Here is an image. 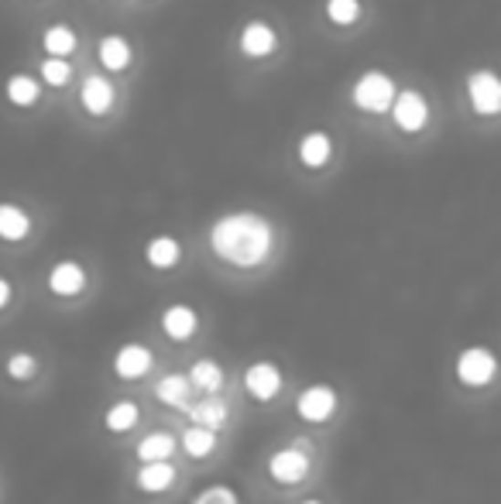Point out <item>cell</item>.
<instances>
[{"mask_svg":"<svg viewBox=\"0 0 501 504\" xmlns=\"http://www.w3.org/2000/svg\"><path fill=\"white\" fill-rule=\"evenodd\" d=\"M210 244L230 265L255 268L272 251V226L258 213H230V216H220L214 224Z\"/></svg>","mask_w":501,"mask_h":504,"instance_id":"6da1fadb","label":"cell"},{"mask_svg":"<svg viewBox=\"0 0 501 504\" xmlns=\"http://www.w3.org/2000/svg\"><path fill=\"white\" fill-rule=\"evenodd\" d=\"M399 93L395 79L381 69H368L358 76V83L350 86V103L358 107L360 113H388L391 100Z\"/></svg>","mask_w":501,"mask_h":504,"instance_id":"7a4b0ae2","label":"cell"},{"mask_svg":"<svg viewBox=\"0 0 501 504\" xmlns=\"http://www.w3.org/2000/svg\"><path fill=\"white\" fill-rule=\"evenodd\" d=\"M388 110H391V121H395L402 134H419L423 127L430 124V103H426V97L419 89H399Z\"/></svg>","mask_w":501,"mask_h":504,"instance_id":"3957f363","label":"cell"},{"mask_svg":"<svg viewBox=\"0 0 501 504\" xmlns=\"http://www.w3.org/2000/svg\"><path fill=\"white\" fill-rule=\"evenodd\" d=\"M467 97L481 117H495L501 110V79L491 69H477L467 76Z\"/></svg>","mask_w":501,"mask_h":504,"instance_id":"277c9868","label":"cell"},{"mask_svg":"<svg viewBox=\"0 0 501 504\" xmlns=\"http://www.w3.org/2000/svg\"><path fill=\"white\" fill-rule=\"evenodd\" d=\"M495 371H498V364H495V353H487L485 347H471V351L460 353L457 374H460L464 384L481 388V384H487V381L495 378Z\"/></svg>","mask_w":501,"mask_h":504,"instance_id":"5b68a950","label":"cell"},{"mask_svg":"<svg viewBox=\"0 0 501 504\" xmlns=\"http://www.w3.org/2000/svg\"><path fill=\"white\" fill-rule=\"evenodd\" d=\"M237 48H241V56H247V58H265L278 48V35H275V28L268 21H247L241 28Z\"/></svg>","mask_w":501,"mask_h":504,"instance_id":"8992f818","label":"cell"},{"mask_svg":"<svg viewBox=\"0 0 501 504\" xmlns=\"http://www.w3.org/2000/svg\"><path fill=\"white\" fill-rule=\"evenodd\" d=\"M114 83L107 79V76H87L83 79V89H79V103H83V110L89 117H103V113H110L114 107Z\"/></svg>","mask_w":501,"mask_h":504,"instance_id":"52a82bcc","label":"cell"},{"mask_svg":"<svg viewBox=\"0 0 501 504\" xmlns=\"http://www.w3.org/2000/svg\"><path fill=\"white\" fill-rule=\"evenodd\" d=\"M296 408H299V415L306 422H327L333 415V408H337V394L327 384H313V388H306L299 394Z\"/></svg>","mask_w":501,"mask_h":504,"instance_id":"ba28073f","label":"cell"},{"mask_svg":"<svg viewBox=\"0 0 501 504\" xmlns=\"http://www.w3.org/2000/svg\"><path fill=\"white\" fill-rule=\"evenodd\" d=\"M268 470H272V477L278 484H299L302 477L309 474V457L302 449H282V453L272 457Z\"/></svg>","mask_w":501,"mask_h":504,"instance_id":"9c48e42d","label":"cell"},{"mask_svg":"<svg viewBox=\"0 0 501 504\" xmlns=\"http://www.w3.org/2000/svg\"><path fill=\"white\" fill-rule=\"evenodd\" d=\"M97 58L107 72H124L134 58V48L124 35H103L100 45H97Z\"/></svg>","mask_w":501,"mask_h":504,"instance_id":"30bf717a","label":"cell"},{"mask_svg":"<svg viewBox=\"0 0 501 504\" xmlns=\"http://www.w3.org/2000/svg\"><path fill=\"white\" fill-rule=\"evenodd\" d=\"M296 154H299V162L306 168H323L333 158V141H329L327 131H306L299 138Z\"/></svg>","mask_w":501,"mask_h":504,"instance_id":"8fae6325","label":"cell"},{"mask_svg":"<svg viewBox=\"0 0 501 504\" xmlns=\"http://www.w3.org/2000/svg\"><path fill=\"white\" fill-rule=\"evenodd\" d=\"M4 97L11 107H35L38 100H42V83L31 76V72H15V76H7V83H4Z\"/></svg>","mask_w":501,"mask_h":504,"instance_id":"7c38bea8","label":"cell"},{"mask_svg":"<svg viewBox=\"0 0 501 504\" xmlns=\"http://www.w3.org/2000/svg\"><path fill=\"white\" fill-rule=\"evenodd\" d=\"M244 388L255 394V398H261V402H268L282 388V374H278L275 364H251L247 374H244Z\"/></svg>","mask_w":501,"mask_h":504,"instance_id":"4fadbf2b","label":"cell"},{"mask_svg":"<svg viewBox=\"0 0 501 504\" xmlns=\"http://www.w3.org/2000/svg\"><path fill=\"white\" fill-rule=\"evenodd\" d=\"M83 285H87V271L76 265V261H58L52 271H48V289L62 299H69V295H79L83 292Z\"/></svg>","mask_w":501,"mask_h":504,"instance_id":"5bb4252c","label":"cell"},{"mask_svg":"<svg viewBox=\"0 0 501 504\" xmlns=\"http://www.w3.org/2000/svg\"><path fill=\"white\" fill-rule=\"evenodd\" d=\"M148 367H151V351L141 347V343L120 347V353H117V361H114V371L124 381H134V378H141V374H148Z\"/></svg>","mask_w":501,"mask_h":504,"instance_id":"9a60e30c","label":"cell"},{"mask_svg":"<svg viewBox=\"0 0 501 504\" xmlns=\"http://www.w3.org/2000/svg\"><path fill=\"white\" fill-rule=\"evenodd\" d=\"M76 45H79V38H76V31H72V25H66V21H56V25H48V28L42 31V48H45V56L69 58L72 52H76Z\"/></svg>","mask_w":501,"mask_h":504,"instance_id":"2e32d148","label":"cell"},{"mask_svg":"<svg viewBox=\"0 0 501 504\" xmlns=\"http://www.w3.org/2000/svg\"><path fill=\"white\" fill-rule=\"evenodd\" d=\"M31 234V216L15 203H0V237L17 244Z\"/></svg>","mask_w":501,"mask_h":504,"instance_id":"e0dca14e","label":"cell"},{"mask_svg":"<svg viewBox=\"0 0 501 504\" xmlns=\"http://www.w3.org/2000/svg\"><path fill=\"white\" fill-rule=\"evenodd\" d=\"M162 330L172 340H189L196 333V312L189 306H169L162 312Z\"/></svg>","mask_w":501,"mask_h":504,"instance_id":"ac0fdd59","label":"cell"},{"mask_svg":"<svg viewBox=\"0 0 501 504\" xmlns=\"http://www.w3.org/2000/svg\"><path fill=\"white\" fill-rule=\"evenodd\" d=\"M148 265L158 268V271H169V268L179 265V257H183V247H179V240L169 237V234H162L148 244Z\"/></svg>","mask_w":501,"mask_h":504,"instance_id":"d6986e66","label":"cell"},{"mask_svg":"<svg viewBox=\"0 0 501 504\" xmlns=\"http://www.w3.org/2000/svg\"><path fill=\"white\" fill-rule=\"evenodd\" d=\"M172 480H175V467H172V463H169V460H148L141 467V474H138V488L158 494V490L169 488Z\"/></svg>","mask_w":501,"mask_h":504,"instance_id":"ffe728a7","label":"cell"},{"mask_svg":"<svg viewBox=\"0 0 501 504\" xmlns=\"http://www.w3.org/2000/svg\"><path fill=\"white\" fill-rule=\"evenodd\" d=\"M158 402H165V405L172 408H189V381L183 374H169V378L158 381Z\"/></svg>","mask_w":501,"mask_h":504,"instance_id":"44dd1931","label":"cell"},{"mask_svg":"<svg viewBox=\"0 0 501 504\" xmlns=\"http://www.w3.org/2000/svg\"><path fill=\"white\" fill-rule=\"evenodd\" d=\"M189 415L196 425H206V429H220L224 422H227V402H220V398H206L200 405H189Z\"/></svg>","mask_w":501,"mask_h":504,"instance_id":"7402d4cb","label":"cell"},{"mask_svg":"<svg viewBox=\"0 0 501 504\" xmlns=\"http://www.w3.org/2000/svg\"><path fill=\"white\" fill-rule=\"evenodd\" d=\"M175 449V439L169 433H155V436H144L141 443H138V457L141 463L148 460H165V457H172Z\"/></svg>","mask_w":501,"mask_h":504,"instance_id":"603a6c76","label":"cell"},{"mask_svg":"<svg viewBox=\"0 0 501 504\" xmlns=\"http://www.w3.org/2000/svg\"><path fill=\"white\" fill-rule=\"evenodd\" d=\"M183 446H186L189 457H196V460H203V457H210L216 446V429H206V425H196V429H189L186 439H183Z\"/></svg>","mask_w":501,"mask_h":504,"instance_id":"cb8c5ba5","label":"cell"},{"mask_svg":"<svg viewBox=\"0 0 501 504\" xmlns=\"http://www.w3.org/2000/svg\"><path fill=\"white\" fill-rule=\"evenodd\" d=\"M327 17L340 28H350L360 21V0H327Z\"/></svg>","mask_w":501,"mask_h":504,"instance_id":"d4e9b609","label":"cell"},{"mask_svg":"<svg viewBox=\"0 0 501 504\" xmlns=\"http://www.w3.org/2000/svg\"><path fill=\"white\" fill-rule=\"evenodd\" d=\"M189 374H193L189 384H196L200 392H216V388L224 384V374H220V367H216L214 361H196Z\"/></svg>","mask_w":501,"mask_h":504,"instance_id":"484cf974","label":"cell"},{"mask_svg":"<svg viewBox=\"0 0 501 504\" xmlns=\"http://www.w3.org/2000/svg\"><path fill=\"white\" fill-rule=\"evenodd\" d=\"M134 422H138V405H134V402H117V405L107 412V429H110V433H128Z\"/></svg>","mask_w":501,"mask_h":504,"instance_id":"4316f807","label":"cell"},{"mask_svg":"<svg viewBox=\"0 0 501 504\" xmlns=\"http://www.w3.org/2000/svg\"><path fill=\"white\" fill-rule=\"evenodd\" d=\"M42 83L45 86H66L69 83V76H72V66H69V58H56V56H48L42 62Z\"/></svg>","mask_w":501,"mask_h":504,"instance_id":"83f0119b","label":"cell"},{"mask_svg":"<svg viewBox=\"0 0 501 504\" xmlns=\"http://www.w3.org/2000/svg\"><path fill=\"white\" fill-rule=\"evenodd\" d=\"M7 374H15L17 381H25L35 374V357L31 353H15L11 361H7Z\"/></svg>","mask_w":501,"mask_h":504,"instance_id":"f1b7e54d","label":"cell"},{"mask_svg":"<svg viewBox=\"0 0 501 504\" xmlns=\"http://www.w3.org/2000/svg\"><path fill=\"white\" fill-rule=\"evenodd\" d=\"M196 504H234V490L214 488V490H206L203 498H196Z\"/></svg>","mask_w":501,"mask_h":504,"instance_id":"f546056e","label":"cell"},{"mask_svg":"<svg viewBox=\"0 0 501 504\" xmlns=\"http://www.w3.org/2000/svg\"><path fill=\"white\" fill-rule=\"evenodd\" d=\"M11 302V281L7 278H0V309Z\"/></svg>","mask_w":501,"mask_h":504,"instance_id":"4dcf8cb0","label":"cell"},{"mask_svg":"<svg viewBox=\"0 0 501 504\" xmlns=\"http://www.w3.org/2000/svg\"><path fill=\"white\" fill-rule=\"evenodd\" d=\"M302 504H319V501H302Z\"/></svg>","mask_w":501,"mask_h":504,"instance_id":"1f68e13d","label":"cell"}]
</instances>
